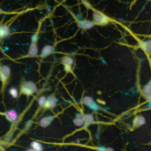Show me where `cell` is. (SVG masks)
Wrapping results in <instances>:
<instances>
[{
    "label": "cell",
    "instance_id": "1",
    "mask_svg": "<svg viewBox=\"0 0 151 151\" xmlns=\"http://www.w3.org/2000/svg\"><path fill=\"white\" fill-rule=\"evenodd\" d=\"M36 84L31 82H25L22 83L20 87V94L29 96H31L37 92Z\"/></svg>",
    "mask_w": 151,
    "mask_h": 151
},
{
    "label": "cell",
    "instance_id": "2",
    "mask_svg": "<svg viewBox=\"0 0 151 151\" xmlns=\"http://www.w3.org/2000/svg\"><path fill=\"white\" fill-rule=\"evenodd\" d=\"M11 76V69L6 65L0 66V80L4 86Z\"/></svg>",
    "mask_w": 151,
    "mask_h": 151
},
{
    "label": "cell",
    "instance_id": "3",
    "mask_svg": "<svg viewBox=\"0 0 151 151\" xmlns=\"http://www.w3.org/2000/svg\"><path fill=\"white\" fill-rule=\"evenodd\" d=\"M93 17L94 24H105L110 21V19L107 16L99 11H94L93 13Z\"/></svg>",
    "mask_w": 151,
    "mask_h": 151
},
{
    "label": "cell",
    "instance_id": "4",
    "mask_svg": "<svg viewBox=\"0 0 151 151\" xmlns=\"http://www.w3.org/2000/svg\"><path fill=\"white\" fill-rule=\"evenodd\" d=\"M61 63L64 66V70L68 73H72V66L74 64V60L69 56H64L62 58Z\"/></svg>",
    "mask_w": 151,
    "mask_h": 151
},
{
    "label": "cell",
    "instance_id": "5",
    "mask_svg": "<svg viewBox=\"0 0 151 151\" xmlns=\"http://www.w3.org/2000/svg\"><path fill=\"white\" fill-rule=\"evenodd\" d=\"M82 103L84 104V105L88 106L91 109L94 110H97L99 109L98 105L95 102L93 101V99L88 96H86L84 97L83 100H82Z\"/></svg>",
    "mask_w": 151,
    "mask_h": 151
},
{
    "label": "cell",
    "instance_id": "6",
    "mask_svg": "<svg viewBox=\"0 0 151 151\" xmlns=\"http://www.w3.org/2000/svg\"><path fill=\"white\" fill-rule=\"evenodd\" d=\"M57 102H56V98L54 96H51L48 97L46 100V104L44 106V108L45 109H53L56 106Z\"/></svg>",
    "mask_w": 151,
    "mask_h": 151
},
{
    "label": "cell",
    "instance_id": "7",
    "mask_svg": "<svg viewBox=\"0 0 151 151\" xmlns=\"http://www.w3.org/2000/svg\"><path fill=\"white\" fill-rule=\"evenodd\" d=\"M78 27L82 29L88 30L90 29L94 25V23H93L87 20H81L77 21Z\"/></svg>",
    "mask_w": 151,
    "mask_h": 151
},
{
    "label": "cell",
    "instance_id": "8",
    "mask_svg": "<svg viewBox=\"0 0 151 151\" xmlns=\"http://www.w3.org/2000/svg\"><path fill=\"white\" fill-rule=\"evenodd\" d=\"M55 116H46L41 119L39 122L40 126L42 127V128H47V126H49L51 123L53 122Z\"/></svg>",
    "mask_w": 151,
    "mask_h": 151
},
{
    "label": "cell",
    "instance_id": "9",
    "mask_svg": "<svg viewBox=\"0 0 151 151\" xmlns=\"http://www.w3.org/2000/svg\"><path fill=\"white\" fill-rule=\"evenodd\" d=\"M7 119L11 122H15L18 119V114L14 110H10L4 113Z\"/></svg>",
    "mask_w": 151,
    "mask_h": 151
},
{
    "label": "cell",
    "instance_id": "10",
    "mask_svg": "<svg viewBox=\"0 0 151 151\" xmlns=\"http://www.w3.org/2000/svg\"><path fill=\"white\" fill-rule=\"evenodd\" d=\"M38 54V47L37 42L31 41V43L30 44L29 53L27 54V57H34L37 55Z\"/></svg>",
    "mask_w": 151,
    "mask_h": 151
},
{
    "label": "cell",
    "instance_id": "11",
    "mask_svg": "<svg viewBox=\"0 0 151 151\" xmlns=\"http://www.w3.org/2000/svg\"><path fill=\"white\" fill-rule=\"evenodd\" d=\"M53 51V47L51 46H46L43 48L41 50V53L40 54V56L42 58H44L47 57L49 55H50Z\"/></svg>",
    "mask_w": 151,
    "mask_h": 151
},
{
    "label": "cell",
    "instance_id": "12",
    "mask_svg": "<svg viewBox=\"0 0 151 151\" xmlns=\"http://www.w3.org/2000/svg\"><path fill=\"white\" fill-rule=\"evenodd\" d=\"M10 33L9 27L7 25H2L0 27V38H5L8 36Z\"/></svg>",
    "mask_w": 151,
    "mask_h": 151
},
{
    "label": "cell",
    "instance_id": "13",
    "mask_svg": "<svg viewBox=\"0 0 151 151\" xmlns=\"http://www.w3.org/2000/svg\"><path fill=\"white\" fill-rule=\"evenodd\" d=\"M82 118L84 120V123L86 126H88V125L92 123L94 121V118L92 114H86L82 115Z\"/></svg>",
    "mask_w": 151,
    "mask_h": 151
},
{
    "label": "cell",
    "instance_id": "14",
    "mask_svg": "<svg viewBox=\"0 0 151 151\" xmlns=\"http://www.w3.org/2000/svg\"><path fill=\"white\" fill-rule=\"evenodd\" d=\"M30 146L33 150L41 151L43 150V147L40 142L37 141H33L31 142Z\"/></svg>",
    "mask_w": 151,
    "mask_h": 151
},
{
    "label": "cell",
    "instance_id": "15",
    "mask_svg": "<svg viewBox=\"0 0 151 151\" xmlns=\"http://www.w3.org/2000/svg\"><path fill=\"white\" fill-rule=\"evenodd\" d=\"M141 47L146 53H151V40H149L145 42H142L141 43Z\"/></svg>",
    "mask_w": 151,
    "mask_h": 151
},
{
    "label": "cell",
    "instance_id": "16",
    "mask_svg": "<svg viewBox=\"0 0 151 151\" xmlns=\"http://www.w3.org/2000/svg\"><path fill=\"white\" fill-rule=\"evenodd\" d=\"M145 119L143 116H138L135 118L134 121V124L135 126H140L145 124Z\"/></svg>",
    "mask_w": 151,
    "mask_h": 151
},
{
    "label": "cell",
    "instance_id": "17",
    "mask_svg": "<svg viewBox=\"0 0 151 151\" xmlns=\"http://www.w3.org/2000/svg\"><path fill=\"white\" fill-rule=\"evenodd\" d=\"M73 122L76 126H82L84 124L82 116H78V117L74 119Z\"/></svg>",
    "mask_w": 151,
    "mask_h": 151
},
{
    "label": "cell",
    "instance_id": "18",
    "mask_svg": "<svg viewBox=\"0 0 151 151\" xmlns=\"http://www.w3.org/2000/svg\"><path fill=\"white\" fill-rule=\"evenodd\" d=\"M9 93L11 94V96L14 98H17L19 96V92L18 90L15 87H12L10 88Z\"/></svg>",
    "mask_w": 151,
    "mask_h": 151
},
{
    "label": "cell",
    "instance_id": "19",
    "mask_svg": "<svg viewBox=\"0 0 151 151\" xmlns=\"http://www.w3.org/2000/svg\"><path fill=\"white\" fill-rule=\"evenodd\" d=\"M46 100H47V99L44 96H41L38 100V103H39V105L40 107H44V105H45Z\"/></svg>",
    "mask_w": 151,
    "mask_h": 151
},
{
    "label": "cell",
    "instance_id": "20",
    "mask_svg": "<svg viewBox=\"0 0 151 151\" xmlns=\"http://www.w3.org/2000/svg\"><path fill=\"white\" fill-rule=\"evenodd\" d=\"M143 91H144V93L146 96H148L151 93V86L149 84H148V85L145 86L143 89Z\"/></svg>",
    "mask_w": 151,
    "mask_h": 151
},
{
    "label": "cell",
    "instance_id": "21",
    "mask_svg": "<svg viewBox=\"0 0 151 151\" xmlns=\"http://www.w3.org/2000/svg\"><path fill=\"white\" fill-rule=\"evenodd\" d=\"M83 3L84 4V5H86V7H87V8H90V7H91V6H90V5L89 4H88V2H87V1H83Z\"/></svg>",
    "mask_w": 151,
    "mask_h": 151
},
{
    "label": "cell",
    "instance_id": "22",
    "mask_svg": "<svg viewBox=\"0 0 151 151\" xmlns=\"http://www.w3.org/2000/svg\"><path fill=\"white\" fill-rule=\"evenodd\" d=\"M4 13V12L3 11V10H1V9H0V14H3Z\"/></svg>",
    "mask_w": 151,
    "mask_h": 151
}]
</instances>
